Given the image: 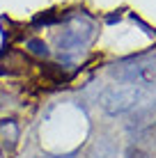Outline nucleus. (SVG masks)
I'll list each match as a JSON object with an SVG mask.
<instances>
[{"mask_svg": "<svg viewBox=\"0 0 156 158\" xmlns=\"http://www.w3.org/2000/svg\"><path fill=\"white\" fill-rule=\"evenodd\" d=\"M147 103H152V94L142 85H136V83H129L122 87H108L99 96V106L112 117L126 115L136 108L147 106Z\"/></svg>", "mask_w": 156, "mask_h": 158, "instance_id": "nucleus-1", "label": "nucleus"}, {"mask_svg": "<svg viewBox=\"0 0 156 158\" xmlns=\"http://www.w3.org/2000/svg\"><path fill=\"white\" fill-rule=\"evenodd\" d=\"M96 37V28L87 16H76L69 21L67 30L57 37V51L60 57L67 62H74L87 51V46L94 41Z\"/></svg>", "mask_w": 156, "mask_h": 158, "instance_id": "nucleus-2", "label": "nucleus"}, {"mask_svg": "<svg viewBox=\"0 0 156 158\" xmlns=\"http://www.w3.org/2000/svg\"><path fill=\"white\" fill-rule=\"evenodd\" d=\"M90 158H117V149L112 147L110 142H99L92 149V154H90Z\"/></svg>", "mask_w": 156, "mask_h": 158, "instance_id": "nucleus-3", "label": "nucleus"}, {"mask_svg": "<svg viewBox=\"0 0 156 158\" xmlns=\"http://www.w3.org/2000/svg\"><path fill=\"white\" fill-rule=\"evenodd\" d=\"M25 48H28L30 53H35V55H39V57H48V55H51L48 46L44 41H39V39H28V41H25Z\"/></svg>", "mask_w": 156, "mask_h": 158, "instance_id": "nucleus-4", "label": "nucleus"}, {"mask_svg": "<svg viewBox=\"0 0 156 158\" xmlns=\"http://www.w3.org/2000/svg\"><path fill=\"white\" fill-rule=\"evenodd\" d=\"M39 158H44V156H39ZM46 158H53V156H46Z\"/></svg>", "mask_w": 156, "mask_h": 158, "instance_id": "nucleus-5", "label": "nucleus"}]
</instances>
